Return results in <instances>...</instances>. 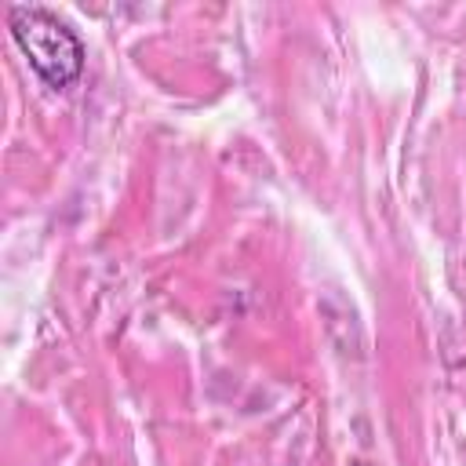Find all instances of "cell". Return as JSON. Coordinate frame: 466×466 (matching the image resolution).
<instances>
[{
	"label": "cell",
	"mask_w": 466,
	"mask_h": 466,
	"mask_svg": "<svg viewBox=\"0 0 466 466\" xmlns=\"http://www.w3.org/2000/svg\"><path fill=\"white\" fill-rule=\"evenodd\" d=\"M7 29H11V40L18 44V51L25 55V62L33 66V73L47 87L62 91L80 80L87 55H84L80 36L58 15H51L44 7H11Z\"/></svg>",
	"instance_id": "obj_1"
}]
</instances>
